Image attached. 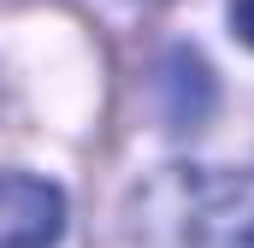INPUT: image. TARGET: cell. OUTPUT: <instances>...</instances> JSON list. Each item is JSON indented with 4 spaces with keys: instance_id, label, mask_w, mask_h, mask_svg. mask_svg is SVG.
Returning a JSON list of instances; mask_svg holds the SVG:
<instances>
[{
    "instance_id": "cell-1",
    "label": "cell",
    "mask_w": 254,
    "mask_h": 248,
    "mask_svg": "<svg viewBox=\"0 0 254 248\" xmlns=\"http://www.w3.org/2000/svg\"><path fill=\"white\" fill-rule=\"evenodd\" d=\"M172 219H178V248H254V178L184 172Z\"/></svg>"
},
{
    "instance_id": "cell-2",
    "label": "cell",
    "mask_w": 254,
    "mask_h": 248,
    "mask_svg": "<svg viewBox=\"0 0 254 248\" xmlns=\"http://www.w3.org/2000/svg\"><path fill=\"white\" fill-rule=\"evenodd\" d=\"M65 231V195L48 178L0 172V248H54Z\"/></svg>"
},
{
    "instance_id": "cell-3",
    "label": "cell",
    "mask_w": 254,
    "mask_h": 248,
    "mask_svg": "<svg viewBox=\"0 0 254 248\" xmlns=\"http://www.w3.org/2000/svg\"><path fill=\"white\" fill-rule=\"evenodd\" d=\"M160 107H166V124L172 130H195V124L207 119L213 77H207L201 54H190V48H172L166 54V65H160Z\"/></svg>"
},
{
    "instance_id": "cell-4",
    "label": "cell",
    "mask_w": 254,
    "mask_h": 248,
    "mask_svg": "<svg viewBox=\"0 0 254 248\" xmlns=\"http://www.w3.org/2000/svg\"><path fill=\"white\" fill-rule=\"evenodd\" d=\"M231 24H237V36L254 48V0H231Z\"/></svg>"
}]
</instances>
